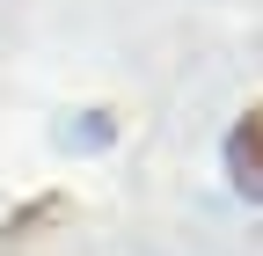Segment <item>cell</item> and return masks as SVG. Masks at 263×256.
<instances>
[{
	"instance_id": "cell-1",
	"label": "cell",
	"mask_w": 263,
	"mask_h": 256,
	"mask_svg": "<svg viewBox=\"0 0 263 256\" xmlns=\"http://www.w3.org/2000/svg\"><path fill=\"white\" fill-rule=\"evenodd\" d=\"M227 176H234L241 198H256V205H263V103H256V110H241V124L227 132Z\"/></svg>"
}]
</instances>
